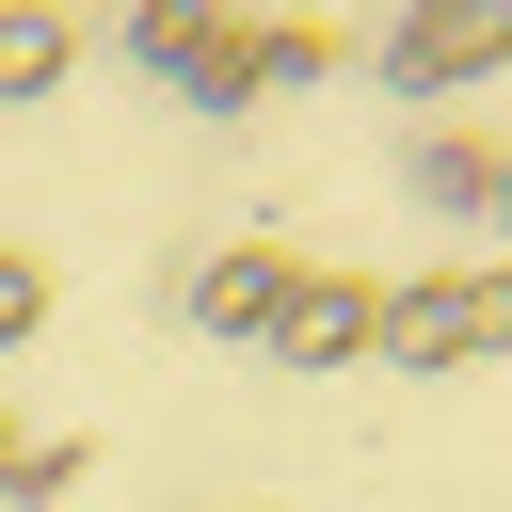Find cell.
I'll use <instances>...</instances> for the list:
<instances>
[{
  "instance_id": "5b68a950",
  "label": "cell",
  "mask_w": 512,
  "mask_h": 512,
  "mask_svg": "<svg viewBox=\"0 0 512 512\" xmlns=\"http://www.w3.org/2000/svg\"><path fill=\"white\" fill-rule=\"evenodd\" d=\"M288 272H304V256H272V240H224V256L192 272V336H272Z\"/></svg>"
},
{
  "instance_id": "7a4b0ae2",
  "label": "cell",
  "mask_w": 512,
  "mask_h": 512,
  "mask_svg": "<svg viewBox=\"0 0 512 512\" xmlns=\"http://www.w3.org/2000/svg\"><path fill=\"white\" fill-rule=\"evenodd\" d=\"M320 64H336V32H320V16H224V32H208V64H192V112H256V96L320 80Z\"/></svg>"
},
{
  "instance_id": "277c9868",
  "label": "cell",
  "mask_w": 512,
  "mask_h": 512,
  "mask_svg": "<svg viewBox=\"0 0 512 512\" xmlns=\"http://www.w3.org/2000/svg\"><path fill=\"white\" fill-rule=\"evenodd\" d=\"M272 352H288V368H352V352H368V272H288Z\"/></svg>"
},
{
  "instance_id": "30bf717a",
  "label": "cell",
  "mask_w": 512,
  "mask_h": 512,
  "mask_svg": "<svg viewBox=\"0 0 512 512\" xmlns=\"http://www.w3.org/2000/svg\"><path fill=\"white\" fill-rule=\"evenodd\" d=\"M16 464H32V432H16V416H0V496H16Z\"/></svg>"
},
{
  "instance_id": "ba28073f",
  "label": "cell",
  "mask_w": 512,
  "mask_h": 512,
  "mask_svg": "<svg viewBox=\"0 0 512 512\" xmlns=\"http://www.w3.org/2000/svg\"><path fill=\"white\" fill-rule=\"evenodd\" d=\"M208 32H224L208 0H144V16H128V64H176V80H192V64H208Z\"/></svg>"
},
{
  "instance_id": "52a82bcc",
  "label": "cell",
  "mask_w": 512,
  "mask_h": 512,
  "mask_svg": "<svg viewBox=\"0 0 512 512\" xmlns=\"http://www.w3.org/2000/svg\"><path fill=\"white\" fill-rule=\"evenodd\" d=\"M416 192H432L448 224H480V208H496V144H464V128H432V144H416Z\"/></svg>"
},
{
  "instance_id": "8992f818",
  "label": "cell",
  "mask_w": 512,
  "mask_h": 512,
  "mask_svg": "<svg viewBox=\"0 0 512 512\" xmlns=\"http://www.w3.org/2000/svg\"><path fill=\"white\" fill-rule=\"evenodd\" d=\"M64 64H80V16H48V0H16V16H0V96H48Z\"/></svg>"
},
{
  "instance_id": "9c48e42d",
  "label": "cell",
  "mask_w": 512,
  "mask_h": 512,
  "mask_svg": "<svg viewBox=\"0 0 512 512\" xmlns=\"http://www.w3.org/2000/svg\"><path fill=\"white\" fill-rule=\"evenodd\" d=\"M32 320H48V256H16V240H0V352H16Z\"/></svg>"
},
{
  "instance_id": "3957f363",
  "label": "cell",
  "mask_w": 512,
  "mask_h": 512,
  "mask_svg": "<svg viewBox=\"0 0 512 512\" xmlns=\"http://www.w3.org/2000/svg\"><path fill=\"white\" fill-rule=\"evenodd\" d=\"M496 48H512V16H496V0H432V16H384V48H368V64H384V96H432V80H480Z\"/></svg>"
},
{
  "instance_id": "6da1fadb",
  "label": "cell",
  "mask_w": 512,
  "mask_h": 512,
  "mask_svg": "<svg viewBox=\"0 0 512 512\" xmlns=\"http://www.w3.org/2000/svg\"><path fill=\"white\" fill-rule=\"evenodd\" d=\"M512 336V272H416V288H368V352L384 368H480Z\"/></svg>"
}]
</instances>
